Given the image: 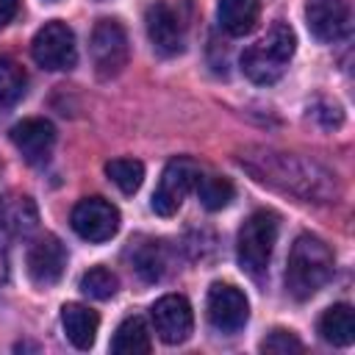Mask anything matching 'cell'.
I'll use <instances>...</instances> for the list:
<instances>
[{
    "instance_id": "cell-1",
    "label": "cell",
    "mask_w": 355,
    "mask_h": 355,
    "mask_svg": "<svg viewBox=\"0 0 355 355\" xmlns=\"http://www.w3.org/2000/svg\"><path fill=\"white\" fill-rule=\"evenodd\" d=\"M239 164L252 172L255 180L297 194L308 202H330L338 194L336 175L305 155L277 150H247L239 155Z\"/></svg>"
},
{
    "instance_id": "cell-2",
    "label": "cell",
    "mask_w": 355,
    "mask_h": 355,
    "mask_svg": "<svg viewBox=\"0 0 355 355\" xmlns=\"http://www.w3.org/2000/svg\"><path fill=\"white\" fill-rule=\"evenodd\" d=\"M333 277V250L311 233L297 236L288 252L286 288L294 300H311Z\"/></svg>"
},
{
    "instance_id": "cell-3",
    "label": "cell",
    "mask_w": 355,
    "mask_h": 355,
    "mask_svg": "<svg viewBox=\"0 0 355 355\" xmlns=\"http://www.w3.org/2000/svg\"><path fill=\"white\" fill-rule=\"evenodd\" d=\"M294 47H297L294 31L286 22H275L266 31V36H261L255 44H250L241 53V69L252 83H261V86L275 83L283 78L294 55Z\"/></svg>"
},
{
    "instance_id": "cell-4",
    "label": "cell",
    "mask_w": 355,
    "mask_h": 355,
    "mask_svg": "<svg viewBox=\"0 0 355 355\" xmlns=\"http://www.w3.org/2000/svg\"><path fill=\"white\" fill-rule=\"evenodd\" d=\"M277 241V216L272 211H255L239 230L236 255L250 277H261L269 269V258Z\"/></svg>"
},
{
    "instance_id": "cell-5",
    "label": "cell",
    "mask_w": 355,
    "mask_h": 355,
    "mask_svg": "<svg viewBox=\"0 0 355 355\" xmlns=\"http://www.w3.org/2000/svg\"><path fill=\"white\" fill-rule=\"evenodd\" d=\"M144 28L161 55H178L186 47L189 6L186 0H155L144 14Z\"/></svg>"
},
{
    "instance_id": "cell-6",
    "label": "cell",
    "mask_w": 355,
    "mask_h": 355,
    "mask_svg": "<svg viewBox=\"0 0 355 355\" xmlns=\"http://www.w3.org/2000/svg\"><path fill=\"white\" fill-rule=\"evenodd\" d=\"M31 53H33V61L50 72L72 69L78 61V44H75L72 28L61 19L44 22L31 42Z\"/></svg>"
},
{
    "instance_id": "cell-7",
    "label": "cell",
    "mask_w": 355,
    "mask_h": 355,
    "mask_svg": "<svg viewBox=\"0 0 355 355\" xmlns=\"http://www.w3.org/2000/svg\"><path fill=\"white\" fill-rule=\"evenodd\" d=\"M92 64L100 78H116L130 58L128 33L116 19H100L92 31Z\"/></svg>"
},
{
    "instance_id": "cell-8",
    "label": "cell",
    "mask_w": 355,
    "mask_h": 355,
    "mask_svg": "<svg viewBox=\"0 0 355 355\" xmlns=\"http://www.w3.org/2000/svg\"><path fill=\"white\" fill-rule=\"evenodd\" d=\"M197 180H200V166L194 158L186 155L172 158L161 172L158 189L153 191V211L158 216H172L180 208L183 197L197 186Z\"/></svg>"
},
{
    "instance_id": "cell-9",
    "label": "cell",
    "mask_w": 355,
    "mask_h": 355,
    "mask_svg": "<svg viewBox=\"0 0 355 355\" xmlns=\"http://www.w3.org/2000/svg\"><path fill=\"white\" fill-rule=\"evenodd\" d=\"M205 311H208L211 327L225 336L239 333L250 319V302H247L244 291L233 283H214L208 288Z\"/></svg>"
},
{
    "instance_id": "cell-10",
    "label": "cell",
    "mask_w": 355,
    "mask_h": 355,
    "mask_svg": "<svg viewBox=\"0 0 355 355\" xmlns=\"http://www.w3.org/2000/svg\"><path fill=\"white\" fill-rule=\"evenodd\" d=\"M72 230L92 241V244H100V241H108L116 236L119 230V211L116 205H111L108 200L103 197H83L75 208H72Z\"/></svg>"
},
{
    "instance_id": "cell-11",
    "label": "cell",
    "mask_w": 355,
    "mask_h": 355,
    "mask_svg": "<svg viewBox=\"0 0 355 355\" xmlns=\"http://www.w3.org/2000/svg\"><path fill=\"white\" fill-rule=\"evenodd\" d=\"M150 319H153L158 338L166 344H183L194 327L191 305L180 294H166V297L155 300V305L150 308Z\"/></svg>"
},
{
    "instance_id": "cell-12",
    "label": "cell",
    "mask_w": 355,
    "mask_h": 355,
    "mask_svg": "<svg viewBox=\"0 0 355 355\" xmlns=\"http://www.w3.org/2000/svg\"><path fill=\"white\" fill-rule=\"evenodd\" d=\"M305 19H308V31L319 42H338L352 28L349 0H308Z\"/></svg>"
},
{
    "instance_id": "cell-13",
    "label": "cell",
    "mask_w": 355,
    "mask_h": 355,
    "mask_svg": "<svg viewBox=\"0 0 355 355\" xmlns=\"http://www.w3.org/2000/svg\"><path fill=\"white\" fill-rule=\"evenodd\" d=\"M11 141L28 164H44L55 144V128L42 116H28L11 128Z\"/></svg>"
},
{
    "instance_id": "cell-14",
    "label": "cell",
    "mask_w": 355,
    "mask_h": 355,
    "mask_svg": "<svg viewBox=\"0 0 355 355\" xmlns=\"http://www.w3.org/2000/svg\"><path fill=\"white\" fill-rule=\"evenodd\" d=\"M67 266V250L55 236H42L28 250V275L36 286H53L61 280Z\"/></svg>"
},
{
    "instance_id": "cell-15",
    "label": "cell",
    "mask_w": 355,
    "mask_h": 355,
    "mask_svg": "<svg viewBox=\"0 0 355 355\" xmlns=\"http://www.w3.org/2000/svg\"><path fill=\"white\" fill-rule=\"evenodd\" d=\"M39 225L36 202L28 194H6L0 200V227L11 236H28Z\"/></svg>"
},
{
    "instance_id": "cell-16",
    "label": "cell",
    "mask_w": 355,
    "mask_h": 355,
    "mask_svg": "<svg viewBox=\"0 0 355 355\" xmlns=\"http://www.w3.org/2000/svg\"><path fill=\"white\" fill-rule=\"evenodd\" d=\"M61 324L67 338L72 341V347L78 349H89L97 338V327H100V316L80 302H67L61 308Z\"/></svg>"
},
{
    "instance_id": "cell-17",
    "label": "cell",
    "mask_w": 355,
    "mask_h": 355,
    "mask_svg": "<svg viewBox=\"0 0 355 355\" xmlns=\"http://www.w3.org/2000/svg\"><path fill=\"white\" fill-rule=\"evenodd\" d=\"M258 14H261V0H219V6H216L219 25L230 36L250 33L258 22Z\"/></svg>"
},
{
    "instance_id": "cell-18",
    "label": "cell",
    "mask_w": 355,
    "mask_h": 355,
    "mask_svg": "<svg viewBox=\"0 0 355 355\" xmlns=\"http://www.w3.org/2000/svg\"><path fill=\"white\" fill-rule=\"evenodd\" d=\"M319 336L333 347H349L355 341V316L347 302L330 305L319 319Z\"/></svg>"
},
{
    "instance_id": "cell-19",
    "label": "cell",
    "mask_w": 355,
    "mask_h": 355,
    "mask_svg": "<svg viewBox=\"0 0 355 355\" xmlns=\"http://www.w3.org/2000/svg\"><path fill=\"white\" fill-rule=\"evenodd\" d=\"M150 349H153V341H150V330L144 319L141 316L122 319V324L116 327L111 338V352L114 355H147Z\"/></svg>"
},
{
    "instance_id": "cell-20",
    "label": "cell",
    "mask_w": 355,
    "mask_h": 355,
    "mask_svg": "<svg viewBox=\"0 0 355 355\" xmlns=\"http://www.w3.org/2000/svg\"><path fill=\"white\" fill-rule=\"evenodd\" d=\"M105 175L111 178V183L119 191L133 194L144 180V164L136 161V158H111L105 164Z\"/></svg>"
},
{
    "instance_id": "cell-21",
    "label": "cell",
    "mask_w": 355,
    "mask_h": 355,
    "mask_svg": "<svg viewBox=\"0 0 355 355\" xmlns=\"http://www.w3.org/2000/svg\"><path fill=\"white\" fill-rule=\"evenodd\" d=\"M197 194H200V202H202L208 211H222L225 205H230L236 189H233V183H230L227 178H222V175H205V178L200 175V180H197Z\"/></svg>"
},
{
    "instance_id": "cell-22",
    "label": "cell",
    "mask_w": 355,
    "mask_h": 355,
    "mask_svg": "<svg viewBox=\"0 0 355 355\" xmlns=\"http://www.w3.org/2000/svg\"><path fill=\"white\" fill-rule=\"evenodd\" d=\"M25 86H28L25 69L14 58L0 55V105H14L25 94Z\"/></svg>"
},
{
    "instance_id": "cell-23",
    "label": "cell",
    "mask_w": 355,
    "mask_h": 355,
    "mask_svg": "<svg viewBox=\"0 0 355 355\" xmlns=\"http://www.w3.org/2000/svg\"><path fill=\"white\" fill-rule=\"evenodd\" d=\"M130 255H133V269L147 280H158L164 275V255H161V247L155 241H144V244H133L130 247Z\"/></svg>"
},
{
    "instance_id": "cell-24",
    "label": "cell",
    "mask_w": 355,
    "mask_h": 355,
    "mask_svg": "<svg viewBox=\"0 0 355 355\" xmlns=\"http://www.w3.org/2000/svg\"><path fill=\"white\" fill-rule=\"evenodd\" d=\"M116 288H119V280L105 266H94L80 277V291L92 300H108V297L116 294Z\"/></svg>"
},
{
    "instance_id": "cell-25",
    "label": "cell",
    "mask_w": 355,
    "mask_h": 355,
    "mask_svg": "<svg viewBox=\"0 0 355 355\" xmlns=\"http://www.w3.org/2000/svg\"><path fill=\"white\" fill-rule=\"evenodd\" d=\"M261 349L269 352V355H288V352H302V341L291 330H280L277 327L261 341Z\"/></svg>"
},
{
    "instance_id": "cell-26",
    "label": "cell",
    "mask_w": 355,
    "mask_h": 355,
    "mask_svg": "<svg viewBox=\"0 0 355 355\" xmlns=\"http://www.w3.org/2000/svg\"><path fill=\"white\" fill-rule=\"evenodd\" d=\"M19 11V0H0V28L8 25Z\"/></svg>"
},
{
    "instance_id": "cell-27",
    "label": "cell",
    "mask_w": 355,
    "mask_h": 355,
    "mask_svg": "<svg viewBox=\"0 0 355 355\" xmlns=\"http://www.w3.org/2000/svg\"><path fill=\"white\" fill-rule=\"evenodd\" d=\"M6 275H8V258H6V252H3V247H0V283L6 280Z\"/></svg>"
}]
</instances>
